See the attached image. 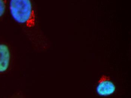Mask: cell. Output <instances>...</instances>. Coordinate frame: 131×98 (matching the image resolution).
I'll return each mask as SVG.
<instances>
[{"label":"cell","mask_w":131,"mask_h":98,"mask_svg":"<svg viewBox=\"0 0 131 98\" xmlns=\"http://www.w3.org/2000/svg\"><path fill=\"white\" fill-rule=\"evenodd\" d=\"M9 10L14 20L28 28L34 27L36 16L31 0H10Z\"/></svg>","instance_id":"obj_1"},{"label":"cell","mask_w":131,"mask_h":98,"mask_svg":"<svg viewBox=\"0 0 131 98\" xmlns=\"http://www.w3.org/2000/svg\"><path fill=\"white\" fill-rule=\"evenodd\" d=\"M115 90V86L111 80L110 76L105 75H101L96 87L97 94L100 96H109L113 94Z\"/></svg>","instance_id":"obj_2"},{"label":"cell","mask_w":131,"mask_h":98,"mask_svg":"<svg viewBox=\"0 0 131 98\" xmlns=\"http://www.w3.org/2000/svg\"><path fill=\"white\" fill-rule=\"evenodd\" d=\"M7 7L6 0H0V18L5 13Z\"/></svg>","instance_id":"obj_4"},{"label":"cell","mask_w":131,"mask_h":98,"mask_svg":"<svg viewBox=\"0 0 131 98\" xmlns=\"http://www.w3.org/2000/svg\"><path fill=\"white\" fill-rule=\"evenodd\" d=\"M11 53L7 45L0 43V73L7 71L10 65Z\"/></svg>","instance_id":"obj_3"}]
</instances>
